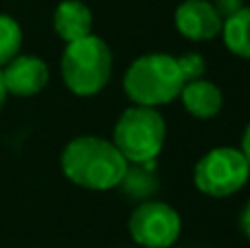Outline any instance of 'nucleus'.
Segmentation results:
<instances>
[{
    "label": "nucleus",
    "mask_w": 250,
    "mask_h": 248,
    "mask_svg": "<svg viewBox=\"0 0 250 248\" xmlns=\"http://www.w3.org/2000/svg\"><path fill=\"white\" fill-rule=\"evenodd\" d=\"M60 167L77 187L110 191L123 183L129 163L112 141L101 136H77L62 149Z\"/></svg>",
    "instance_id": "obj_1"
},
{
    "label": "nucleus",
    "mask_w": 250,
    "mask_h": 248,
    "mask_svg": "<svg viewBox=\"0 0 250 248\" xmlns=\"http://www.w3.org/2000/svg\"><path fill=\"white\" fill-rule=\"evenodd\" d=\"M112 48L95 33L66 44L60 62L62 79L77 97L99 95L112 77Z\"/></svg>",
    "instance_id": "obj_2"
},
{
    "label": "nucleus",
    "mask_w": 250,
    "mask_h": 248,
    "mask_svg": "<svg viewBox=\"0 0 250 248\" xmlns=\"http://www.w3.org/2000/svg\"><path fill=\"white\" fill-rule=\"evenodd\" d=\"M185 79L178 68V62L167 53H147L129 64L123 75V90L127 99L136 105L171 103L180 95Z\"/></svg>",
    "instance_id": "obj_3"
},
{
    "label": "nucleus",
    "mask_w": 250,
    "mask_h": 248,
    "mask_svg": "<svg viewBox=\"0 0 250 248\" xmlns=\"http://www.w3.org/2000/svg\"><path fill=\"white\" fill-rule=\"evenodd\" d=\"M167 123L156 108L129 105L119 117L112 132V143L129 165H149L163 152Z\"/></svg>",
    "instance_id": "obj_4"
},
{
    "label": "nucleus",
    "mask_w": 250,
    "mask_h": 248,
    "mask_svg": "<svg viewBox=\"0 0 250 248\" xmlns=\"http://www.w3.org/2000/svg\"><path fill=\"white\" fill-rule=\"evenodd\" d=\"M250 178L248 161L237 147H215L207 152L193 169L198 191L208 198H229L244 189Z\"/></svg>",
    "instance_id": "obj_5"
},
{
    "label": "nucleus",
    "mask_w": 250,
    "mask_h": 248,
    "mask_svg": "<svg viewBox=\"0 0 250 248\" xmlns=\"http://www.w3.org/2000/svg\"><path fill=\"white\" fill-rule=\"evenodd\" d=\"M127 231L138 246L169 248L178 242L182 231L180 213L160 200H145L132 211Z\"/></svg>",
    "instance_id": "obj_6"
},
{
    "label": "nucleus",
    "mask_w": 250,
    "mask_h": 248,
    "mask_svg": "<svg viewBox=\"0 0 250 248\" xmlns=\"http://www.w3.org/2000/svg\"><path fill=\"white\" fill-rule=\"evenodd\" d=\"M176 29L193 42H211L222 33L224 18L215 11L211 0H182L176 9Z\"/></svg>",
    "instance_id": "obj_7"
},
{
    "label": "nucleus",
    "mask_w": 250,
    "mask_h": 248,
    "mask_svg": "<svg viewBox=\"0 0 250 248\" xmlns=\"http://www.w3.org/2000/svg\"><path fill=\"white\" fill-rule=\"evenodd\" d=\"M4 88L9 95L16 97H33L46 88L48 83V66L44 60L35 55H20L18 53L2 68Z\"/></svg>",
    "instance_id": "obj_8"
},
{
    "label": "nucleus",
    "mask_w": 250,
    "mask_h": 248,
    "mask_svg": "<svg viewBox=\"0 0 250 248\" xmlns=\"http://www.w3.org/2000/svg\"><path fill=\"white\" fill-rule=\"evenodd\" d=\"M53 29L66 44L92 33V11L82 0H62L53 13Z\"/></svg>",
    "instance_id": "obj_9"
},
{
    "label": "nucleus",
    "mask_w": 250,
    "mask_h": 248,
    "mask_svg": "<svg viewBox=\"0 0 250 248\" xmlns=\"http://www.w3.org/2000/svg\"><path fill=\"white\" fill-rule=\"evenodd\" d=\"M185 110L195 119H213L220 114L222 105H224V95H222L220 86H215L208 79H193L182 86L180 95Z\"/></svg>",
    "instance_id": "obj_10"
},
{
    "label": "nucleus",
    "mask_w": 250,
    "mask_h": 248,
    "mask_svg": "<svg viewBox=\"0 0 250 248\" xmlns=\"http://www.w3.org/2000/svg\"><path fill=\"white\" fill-rule=\"evenodd\" d=\"M222 38L233 55L250 60V7H242L222 24Z\"/></svg>",
    "instance_id": "obj_11"
},
{
    "label": "nucleus",
    "mask_w": 250,
    "mask_h": 248,
    "mask_svg": "<svg viewBox=\"0 0 250 248\" xmlns=\"http://www.w3.org/2000/svg\"><path fill=\"white\" fill-rule=\"evenodd\" d=\"M22 48V29L18 20L0 13V68L13 60Z\"/></svg>",
    "instance_id": "obj_12"
},
{
    "label": "nucleus",
    "mask_w": 250,
    "mask_h": 248,
    "mask_svg": "<svg viewBox=\"0 0 250 248\" xmlns=\"http://www.w3.org/2000/svg\"><path fill=\"white\" fill-rule=\"evenodd\" d=\"M178 68L182 73V79L187 82H193V79H202L207 73V62L200 53H185V55L176 57Z\"/></svg>",
    "instance_id": "obj_13"
},
{
    "label": "nucleus",
    "mask_w": 250,
    "mask_h": 248,
    "mask_svg": "<svg viewBox=\"0 0 250 248\" xmlns=\"http://www.w3.org/2000/svg\"><path fill=\"white\" fill-rule=\"evenodd\" d=\"M211 2H213V7H215V11L220 13L224 20L244 7V0H211Z\"/></svg>",
    "instance_id": "obj_14"
},
{
    "label": "nucleus",
    "mask_w": 250,
    "mask_h": 248,
    "mask_svg": "<svg viewBox=\"0 0 250 248\" xmlns=\"http://www.w3.org/2000/svg\"><path fill=\"white\" fill-rule=\"evenodd\" d=\"M239 227H242L244 235L250 240V200L246 202V207H244L242 215H239Z\"/></svg>",
    "instance_id": "obj_15"
},
{
    "label": "nucleus",
    "mask_w": 250,
    "mask_h": 248,
    "mask_svg": "<svg viewBox=\"0 0 250 248\" xmlns=\"http://www.w3.org/2000/svg\"><path fill=\"white\" fill-rule=\"evenodd\" d=\"M242 154H244V158L248 161V167H250V123H248V127L244 130V136H242Z\"/></svg>",
    "instance_id": "obj_16"
},
{
    "label": "nucleus",
    "mask_w": 250,
    "mask_h": 248,
    "mask_svg": "<svg viewBox=\"0 0 250 248\" xmlns=\"http://www.w3.org/2000/svg\"><path fill=\"white\" fill-rule=\"evenodd\" d=\"M7 88H4V79H2V70H0V110H2L4 101H7Z\"/></svg>",
    "instance_id": "obj_17"
}]
</instances>
